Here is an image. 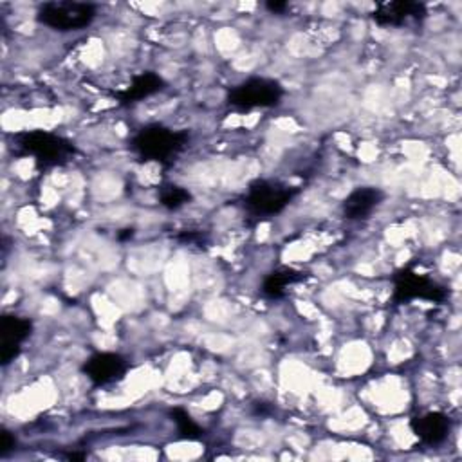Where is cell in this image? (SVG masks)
Masks as SVG:
<instances>
[{
	"mask_svg": "<svg viewBox=\"0 0 462 462\" xmlns=\"http://www.w3.org/2000/svg\"><path fill=\"white\" fill-rule=\"evenodd\" d=\"M188 141L189 134L186 130H171L161 123H152L137 130L130 141V150L143 162L153 161L170 166Z\"/></svg>",
	"mask_w": 462,
	"mask_h": 462,
	"instance_id": "obj_1",
	"label": "cell"
},
{
	"mask_svg": "<svg viewBox=\"0 0 462 462\" xmlns=\"http://www.w3.org/2000/svg\"><path fill=\"white\" fill-rule=\"evenodd\" d=\"M16 155H31L38 168H52L69 162L76 155V146L69 139L45 130H25L11 137Z\"/></svg>",
	"mask_w": 462,
	"mask_h": 462,
	"instance_id": "obj_2",
	"label": "cell"
},
{
	"mask_svg": "<svg viewBox=\"0 0 462 462\" xmlns=\"http://www.w3.org/2000/svg\"><path fill=\"white\" fill-rule=\"evenodd\" d=\"M283 97V87L273 78L254 76L249 78L227 92V105L236 110L271 108L280 105Z\"/></svg>",
	"mask_w": 462,
	"mask_h": 462,
	"instance_id": "obj_3",
	"label": "cell"
},
{
	"mask_svg": "<svg viewBox=\"0 0 462 462\" xmlns=\"http://www.w3.org/2000/svg\"><path fill=\"white\" fill-rule=\"evenodd\" d=\"M296 188L280 180L256 179L247 186L244 195V206L251 215L271 217L280 213L294 197Z\"/></svg>",
	"mask_w": 462,
	"mask_h": 462,
	"instance_id": "obj_4",
	"label": "cell"
},
{
	"mask_svg": "<svg viewBox=\"0 0 462 462\" xmlns=\"http://www.w3.org/2000/svg\"><path fill=\"white\" fill-rule=\"evenodd\" d=\"M96 18V5L87 2H45L36 13V20L54 31H79Z\"/></svg>",
	"mask_w": 462,
	"mask_h": 462,
	"instance_id": "obj_5",
	"label": "cell"
},
{
	"mask_svg": "<svg viewBox=\"0 0 462 462\" xmlns=\"http://www.w3.org/2000/svg\"><path fill=\"white\" fill-rule=\"evenodd\" d=\"M446 296H448V291L442 285L435 283L431 278L424 274H417L411 269H402L393 276L392 301L397 305L406 303L410 300H417V298L440 303L446 300Z\"/></svg>",
	"mask_w": 462,
	"mask_h": 462,
	"instance_id": "obj_6",
	"label": "cell"
},
{
	"mask_svg": "<svg viewBox=\"0 0 462 462\" xmlns=\"http://www.w3.org/2000/svg\"><path fill=\"white\" fill-rule=\"evenodd\" d=\"M128 370V361L116 352H96L81 366V372L97 386L119 381Z\"/></svg>",
	"mask_w": 462,
	"mask_h": 462,
	"instance_id": "obj_7",
	"label": "cell"
},
{
	"mask_svg": "<svg viewBox=\"0 0 462 462\" xmlns=\"http://www.w3.org/2000/svg\"><path fill=\"white\" fill-rule=\"evenodd\" d=\"M32 332V321L29 318L14 316V314H4L0 321V334H2V345H0V361L2 365H9L14 361L22 350L23 341Z\"/></svg>",
	"mask_w": 462,
	"mask_h": 462,
	"instance_id": "obj_8",
	"label": "cell"
},
{
	"mask_svg": "<svg viewBox=\"0 0 462 462\" xmlns=\"http://www.w3.org/2000/svg\"><path fill=\"white\" fill-rule=\"evenodd\" d=\"M426 16V5L420 2L408 0H393L381 2L377 9L372 13V20L379 25H393L399 27L408 20H422Z\"/></svg>",
	"mask_w": 462,
	"mask_h": 462,
	"instance_id": "obj_9",
	"label": "cell"
},
{
	"mask_svg": "<svg viewBox=\"0 0 462 462\" xmlns=\"http://www.w3.org/2000/svg\"><path fill=\"white\" fill-rule=\"evenodd\" d=\"M410 428L415 437L426 446H437L444 442L451 430V419L440 411H430L410 420Z\"/></svg>",
	"mask_w": 462,
	"mask_h": 462,
	"instance_id": "obj_10",
	"label": "cell"
},
{
	"mask_svg": "<svg viewBox=\"0 0 462 462\" xmlns=\"http://www.w3.org/2000/svg\"><path fill=\"white\" fill-rule=\"evenodd\" d=\"M384 193L375 186H359L341 204V211L348 220L368 218L370 213L383 202Z\"/></svg>",
	"mask_w": 462,
	"mask_h": 462,
	"instance_id": "obj_11",
	"label": "cell"
},
{
	"mask_svg": "<svg viewBox=\"0 0 462 462\" xmlns=\"http://www.w3.org/2000/svg\"><path fill=\"white\" fill-rule=\"evenodd\" d=\"M162 88H164V79L152 70H144V72L134 76L132 83L125 90L116 92L114 96L117 97V101L121 105H134L148 96H153L155 92H159Z\"/></svg>",
	"mask_w": 462,
	"mask_h": 462,
	"instance_id": "obj_12",
	"label": "cell"
},
{
	"mask_svg": "<svg viewBox=\"0 0 462 462\" xmlns=\"http://www.w3.org/2000/svg\"><path fill=\"white\" fill-rule=\"evenodd\" d=\"M305 274L300 273V271H294V269H289V267H280V269H274L271 271L265 278H263V283H262V292L267 296V298H282L285 294V289L287 285L291 283H296L300 280H303Z\"/></svg>",
	"mask_w": 462,
	"mask_h": 462,
	"instance_id": "obj_13",
	"label": "cell"
},
{
	"mask_svg": "<svg viewBox=\"0 0 462 462\" xmlns=\"http://www.w3.org/2000/svg\"><path fill=\"white\" fill-rule=\"evenodd\" d=\"M191 200V193L179 184H162L159 188V202L166 209H179Z\"/></svg>",
	"mask_w": 462,
	"mask_h": 462,
	"instance_id": "obj_14",
	"label": "cell"
},
{
	"mask_svg": "<svg viewBox=\"0 0 462 462\" xmlns=\"http://www.w3.org/2000/svg\"><path fill=\"white\" fill-rule=\"evenodd\" d=\"M170 415L177 426V431L180 435V439H188V440H199L202 437V430L200 426L189 417V413L182 408H171Z\"/></svg>",
	"mask_w": 462,
	"mask_h": 462,
	"instance_id": "obj_15",
	"label": "cell"
},
{
	"mask_svg": "<svg viewBox=\"0 0 462 462\" xmlns=\"http://www.w3.org/2000/svg\"><path fill=\"white\" fill-rule=\"evenodd\" d=\"M14 444H16L14 435L9 430L2 428V431H0V457H5L9 451H13Z\"/></svg>",
	"mask_w": 462,
	"mask_h": 462,
	"instance_id": "obj_16",
	"label": "cell"
},
{
	"mask_svg": "<svg viewBox=\"0 0 462 462\" xmlns=\"http://www.w3.org/2000/svg\"><path fill=\"white\" fill-rule=\"evenodd\" d=\"M265 7H267V11H271V13H274V14H280V13H283V11L289 7V4H287V2L269 0V2L265 4Z\"/></svg>",
	"mask_w": 462,
	"mask_h": 462,
	"instance_id": "obj_17",
	"label": "cell"
},
{
	"mask_svg": "<svg viewBox=\"0 0 462 462\" xmlns=\"http://www.w3.org/2000/svg\"><path fill=\"white\" fill-rule=\"evenodd\" d=\"M128 236H130V238L134 236V229H126V233H119V235H117L119 240H125V238H128Z\"/></svg>",
	"mask_w": 462,
	"mask_h": 462,
	"instance_id": "obj_18",
	"label": "cell"
}]
</instances>
